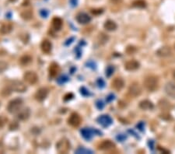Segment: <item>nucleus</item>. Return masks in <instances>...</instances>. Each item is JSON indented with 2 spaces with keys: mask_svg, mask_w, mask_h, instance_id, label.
Instances as JSON below:
<instances>
[{
  "mask_svg": "<svg viewBox=\"0 0 175 154\" xmlns=\"http://www.w3.org/2000/svg\"><path fill=\"white\" fill-rule=\"evenodd\" d=\"M104 27L107 31H115L116 29H117V24L113 21H107L105 22V24H104Z\"/></svg>",
  "mask_w": 175,
  "mask_h": 154,
  "instance_id": "nucleus-22",
  "label": "nucleus"
},
{
  "mask_svg": "<svg viewBox=\"0 0 175 154\" xmlns=\"http://www.w3.org/2000/svg\"><path fill=\"white\" fill-rule=\"evenodd\" d=\"M173 78H174V79H175V71H174V72H173Z\"/></svg>",
  "mask_w": 175,
  "mask_h": 154,
  "instance_id": "nucleus-31",
  "label": "nucleus"
},
{
  "mask_svg": "<svg viewBox=\"0 0 175 154\" xmlns=\"http://www.w3.org/2000/svg\"><path fill=\"white\" fill-rule=\"evenodd\" d=\"M71 149V144L69 139L63 138L56 143V150L58 153H67Z\"/></svg>",
  "mask_w": 175,
  "mask_h": 154,
  "instance_id": "nucleus-2",
  "label": "nucleus"
},
{
  "mask_svg": "<svg viewBox=\"0 0 175 154\" xmlns=\"http://www.w3.org/2000/svg\"><path fill=\"white\" fill-rule=\"evenodd\" d=\"M115 148V144L110 140H104L99 145L98 149L103 151H110Z\"/></svg>",
  "mask_w": 175,
  "mask_h": 154,
  "instance_id": "nucleus-8",
  "label": "nucleus"
},
{
  "mask_svg": "<svg viewBox=\"0 0 175 154\" xmlns=\"http://www.w3.org/2000/svg\"><path fill=\"white\" fill-rule=\"evenodd\" d=\"M51 47H52V45H51V43L49 40L45 39L41 42V48L44 53L48 54L51 51Z\"/></svg>",
  "mask_w": 175,
  "mask_h": 154,
  "instance_id": "nucleus-16",
  "label": "nucleus"
},
{
  "mask_svg": "<svg viewBox=\"0 0 175 154\" xmlns=\"http://www.w3.org/2000/svg\"><path fill=\"white\" fill-rule=\"evenodd\" d=\"M24 79L28 84H35L38 80V76L37 73L33 71H27L26 72L25 74L24 75Z\"/></svg>",
  "mask_w": 175,
  "mask_h": 154,
  "instance_id": "nucleus-4",
  "label": "nucleus"
},
{
  "mask_svg": "<svg viewBox=\"0 0 175 154\" xmlns=\"http://www.w3.org/2000/svg\"><path fill=\"white\" fill-rule=\"evenodd\" d=\"M132 6L136 8H145L146 6V2L144 0H136L132 3Z\"/></svg>",
  "mask_w": 175,
  "mask_h": 154,
  "instance_id": "nucleus-25",
  "label": "nucleus"
},
{
  "mask_svg": "<svg viewBox=\"0 0 175 154\" xmlns=\"http://www.w3.org/2000/svg\"><path fill=\"white\" fill-rule=\"evenodd\" d=\"M174 47H175V44H174Z\"/></svg>",
  "mask_w": 175,
  "mask_h": 154,
  "instance_id": "nucleus-32",
  "label": "nucleus"
},
{
  "mask_svg": "<svg viewBox=\"0 0 175 154\" xmlns=\"http://www.w3.org/2000/svg\"><path fill=\"white\" fill-rule=\"evenodd\" d=\"M21 17L25 21H30L33 18V11L31 9H25L20 13Z\"/></svg>",
  "mask_w": 175,
  "mask_h": 154,
  "instance_id": "nucleus-23",
  "label": "nucleus"
},
{
  "mask_svg": "<svg viewBox=\"0 0 175 154\" xmlns=\"http://www.w3.org/2000/svg\"><path fill=\"white\" fill-rule=\"evenodd\" d=\"M76 20L80 24H87L88 23L90 22L91 21V18H90V16L87 15V13H81L78 14L76 17Z\"/></svg>",
  "mask_w": 175,
  "mask_h": 154,
  "instance_id": "nucleus-15",
  "label": "nucleus"
},
{
  "mask_svg": "<svg viewBox=\"0 0 175 154\" xmlns=\"http://www.w3.org/2000/svg\"><path fill=\"white\" fill-rule=\"evenodd\" d=\"M52 27L55 31H60L62 27L63 21L61 19L58 18V17H54L52 20Z\"/></svg>",
  "mask_w": 175,
  "mask_h": 154,
  "instance_id": "nucleus-19",
  "label": "nucleus"
},
{
  "mask_svg": "<svg viewBox=\"0 0 175 154\" xmlns=\"http://www.w3.org/2000/svg\"><path fill=\"white\" fill-rule=\"evenodd\" d=\"M81 117H80L77 113H73L70 115L68 119L69 124L74 128H76L78 127V126H80V125L81 124Z\"/></svg>",
  "mask_w": 175,
  "mask_h": 154,
  "instance_id": "nucleus-6",
  "label": "nucleus"
},
{
  "mask_svg": "<svg viewBox=\"0 0 175 154\" xmlns=\"http://www.w3.org/2000/svg\"><path fill=\"white\" fill-rule=\"evenodd\" d=\"M7 68H8V63L0 60V73L5 72L7 69Z\"/></svg>",
  "mask_w": 175,
  "mask_h": 154,
  "instance_id": "nucleus-27",
  "label": "nucleus"
},
{
  "mask_svg": "<svg viewBox=\"0 0 175 154\" xmlns=\"http://www.w3.org/2000/svg\"><path fill=\"white\" fill-rule=\"evenodd\" d=\"M48 90L45 87H42L40 88L38 91L35 93V99L38 101H43L46 99V97H48Z\"/></svg>",
  "mask_w": 175,
  "mask_h": 154,
  "instance_id": "nucleus-9",
  "label": "nucleus"
},
{
  "mask_svg": "<svg viewBox=\"0 0 175 154\" xmlns=\"http://www.w3.org/2000/svg\"><path fill=\"white\" fill-rule=\"evenodd\" d=\"M32 61V58L30 55H24L20 58V63L22 66H27L29 63L31 62Z\"/></svg>",
  "mask_w": 175,
  "mask_h": 154,
  "instance_id": "nucleus-24",
  "label": "nucleus"
},
{
  "mask_svg": "<svg viewBox=\"0 0 175 154\" xmlns=\"http://www.w3.org/2000/svg\"><path fill=\"white\" fill-rule=\"evenodd\" d=\"M140 62L136 60L132 59V60H129L127 62L125 65V68L126 70L128 71H135V70L138 69L140 68Z\"/></svg>",
  "mask_w": 175,
  "mask_h": 154,
  "instance_id": "nucleus-11",
  "label": "nucleus"
},
{
  "mask_svg": "<svg viewBox=\"0 0 175 154\" xmlns=\"http://www.w3.org/2000/svg\"><path fill=\"white\" fill-rule=\"evenodd\" d=\"M3 126H4V122L2 121V118L0 117V129L3 127Z\"/></svg>",
  "mask_w": 175,
  "mask_h": 154,
  "instance_id": "nucleus-30",
  "label": "nucleus"
},
{
  "mask_svg": "<svg viewBox=\"0 0 175 154\" xmlns=\"http://www.w3.org/2000/svg\"><path fill=\"white\" fill-rule=\"evenodd\" d=\"M23 105V100L20 98L13 99L11 101L9 102L7 105V111L10 114L17 113L20 110Z\"/></svg>",
  "mask_w": 175,
  "mask_h": 154,
  "instance_id": "nucleus-3",
  "label": "nucleus"
},
{
  "mask_svg": "<svg viewBox=\"0 0 175 154\" xmlns=\"http://www.w3.org/2000/svg\"><path fill=\"white\" fill-rule=\"evenodd\" d=\"M60 73V67L56 63H52L50 65L49 67V75L51 77H55Z\"/></svg>",
  "mask_w": 175,
  "mask_h": 154,
  "instance_id": "nucleus-17",
  "label": "nucleus"
},
{
  "mask_svg": "<svg viewBox=\"0 0 175 154\" xmlns=\"http://www.w3.org/2000/svg\"><path fill=\"white\" fill-rule=\"evenodd\" d=\"M5 152V147H4V145L2 142H0V154L4 153Z\"/></svg>",
  "mask_w": 175,
  "mask_h": 154,
  "instance_id": "nucleus-28",
  "label": "nucleus"
},
{
  "mask_svg": "<svg viewBox=\"0 0 175 154\" xmlns=\"http://www.w3.org/2000/svg\"><path fill=\"white\" fill-rule=\"evenodd\" d=\"M143 83H144V86L146 87V90L150 92L155 91V90L158 89L159 80L156 76H147V77L145 79Z\"/></svg>",
  "mask_w": 175,
  "mask_h": 154,
  "instance_id": "nucleus-1",
  "label": "nucleus"
},
{
  "mask_svg": "<svg viewBox=\"0 0 175 154\" xmlns=\"http://www.w3.org/2000/svg\"><path fill=\"white\" fill-rule=\"evenodd\" d=\"M98 122L103 126H108L111 123V118L107 115H103V116L99 118Z\"/></svg>",
  "mask_w": 175,
  "mask_h": 154,
  "instance_id": "nucleus-21",
  "label": "nucleus"
},
{
  "mask_svg": "<svg viewBox=\"0 0 175 154\" xmlns=\"http://www.w3.org/2000/svg\"><path fill=\"white\" fill-rule=\"evenodd\" d=\"M140 107L143 110H152L153 108V103L148 100H142L140 103Z\"/></svg>",
  "mask_w": 175,
  "mask_h": 154,
  "instance_id": "nucleus-20",
  "label": "nucleus"
},
{
  "mask_svg": "<svg viewBox=\"0 0 175 154\" xmlns=\"http://www.w3.org/2000/svg\"><path fill=\"white\" fill-rule=\"evenodd\" d=\"M110 2L112 4H114V5H118V4H121L122 0H110Z\"/></svg>",
  "mask_w": 175,
  "mask_h": 154,
  "instance_id": "nucleus-29",
  "label": "nucleus"
},
{
  "mask_svg": "<svg viewBox=\"0 0 175 154\" xmlns=\"http://www.w3.org/2000/svg\"><path fill=\"white\" fill-rule=\"evenodd\" d=\"M30 115H31V110L28 107H26L17 112V118L20 121H25L29 118Z\"/></svg>",
  "mask_w": 175,
  "mask_h": 154,
  "instance_id": "nucleus-12",
  "label": "nucleus"
},
{
  "mask_svg": "<svg viewBox=\"0 0 175 154\" xmlns=\"http://www.w3.org/2000/svg\"><path fill=\"white\" fill-rule=\"evenodd\" d=\"M171 54V49L168 46H163L156 51V55L159 57H167Z\"/></svg>",
  "mask_w": 175,
  "mask_h": 154,
  "instance_id": "nucleus-13",
  "label": "nucleus"
},
{
  "mask_svg": "<svg viewBox=\"0 0 175 154\" xmlns=\"http://www.w3.org/2000/svg\"><path fill=\"white\" fill-rule=\"evenodd\" d=\"M111 85H112L111 86H112L113 89L119 91V90H121V89L124 87L125 85L124 80H123L121 78H118V77H117V78H115L114 80H113Z\"/></svg>",
  "mask_w": 175,
  "mask_h": 154,
  "instance_id": "nucleus-14",
  "label": "nucleus"
},
{
  "mask_svg": "<svg viewBox=\"0 0 175 154\" xmlns=\"http://www.w3.org/2000/svg\"><path fill=\"white\" fill-rule=\"evenodd\" d=\"M142 93V88L138 83H132L128 87V93L130 96L136 97L140 96Z\"/></svg>",
  "mask_w": 175,
  "mask_h": 154,
  "instance_id": "nucleus-5",
  "label": "nucleus"
},
{
  "mask_svg": "<svg viewBox=\"0 0 175 154\" xmlns=\"http://www.w3.org/2000/svg\"><path fill=\"white\" fill-rule=\"evenodd\" d=\"M159 106H160V107L161 109H163V110H167V109L170 107V104L169 102L167 101V100H161V101L159 103Z\"/></svg>",
  "mask_w": 175,
  "mask_h": 154,
  "instance_id": "nucleus-26",
  "label": "nucleus"
},
{
  "mask_svg": "<svg viewBox=\"0 0 175 154\" xmlns=\"http://www.w3.org/2000/svg\"><path fill=\"white\" fill-rule=\"evenodd\" d=\"M164 90L166 93L169 97L172 98H175V83L173 82H168L166 83L164 87Z\"/></svg>",
  "mask_w": 175,
  "mask_h": 154,
  "instance_id": "nucleus-10",
  "label": "nucleus"
},
{
  "mask_svg": "<svg viewBox=\"0 0 175 154\" xmlns=\"http://www.w3.org/2000/svg\"><path fill=\"white\" fill-rule=\"evenodd\" d=\"M10 86L11 90H14L18 93H24L27 90V86L21 81H13Z\"/></svg>",
  "mask_w": 175,
  "mask_h": 154,
  "instance_id": "nucleus-7",
  "label": "nucleus"
},
{
  "mask_svg": "<svg viewBox=\"0 0 175 154\" xmlns=\"http://www.w3.org/2000/svg\"><path fill=\"white\" fill-rule=\"evenodd\" d=\"M13 25L10 23H5L0 27V33L2 34H8L12 31Z\"/></svg>",
  "mask_w": 175,
  "mask_h": 154,
  "instance_id": "nucleus-18",
  "label": "nucleus"
}]
</instances>
